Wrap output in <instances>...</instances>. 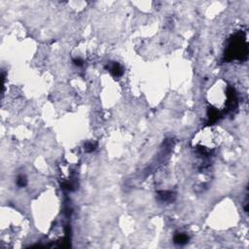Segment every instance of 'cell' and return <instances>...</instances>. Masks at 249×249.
Returning <instances> with one entry per match:
<instances>
[{
    "label": "cell",
    "mask_w": 249,
    "mask_h": 249,
    "mask_svg": "<svg viewBox=\"0 0 249 249\" xmlns=\"http://www.w3.org/2000/svg\"><path fill=\"white\" fill-rule=\"evenodd\" d=\"M174 241H175V243H178V244H185L186 242H188V236L184 234H179L175 235Z\"/></svg>",
    "instance_id": "1"
}]
</instances>
